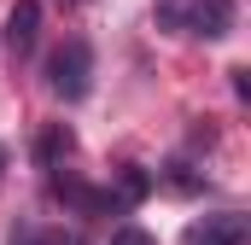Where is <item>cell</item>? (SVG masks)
I'll return each instance as SVG.
<instances>
[{"mask_svg":"<svg viewBox=\"0 0 251 245\" xmlns=\"http://www.w3.org/2000/svg\"><path fill=\"white\" fill-rule=\"evenodd\" d=\"M6 41H12L18 59L35 53V41H41V6H35V0H18V6H12V18H6Z\"/></svg>","mask_w":251,"mask_h":245,"instance_id":"277c9868","label":"cell"},{"mask_svg":"<svg viewBox=\"0 0 251 245\" xmlns=\"http://www.w3.org/2000/svg\"><path fill=\"white\" fill-rule=\"evenodd\" d=\"M164 24H176V18H187V29L193 35H204V41H222L228 29H234V0H170L164 12H158Z\"/></svg>","mask_w":251,"mask_h":245,"instance_id":"7a4b0ae2","label":"cell"},{"mask_svg":"<svg viewBox=\"0 0 251 245\" xmlns=\"http://www.w3.org/2000/svg\"><path fill=\"white\" fill-rule=\"evenodd\" d=\"M47 82H53L59 99H82L94 88V53H88V41H64L47 59Z\"/></svg>","mask_w":251,"mask_h":245,"instance_id":"6da1fadb","label":"cell"},{"mask_svg":"<svg viewBox=\"0 0 251 245\" xmlns=\"http://www.w3.org/2000/svg\"><path fill=\"white\" fill-rule=\"evenodd\" d=\"M187 245H246V216H240V210L199 216V222L187 228Z\"/></svg>","mask_w":251,"mask_h":245,"instance_id":"3957f363","label":"cell"},{"mask_svg":"<svg viewBox=\"0 0 251 245\" xmlns=\"http://www.w3.org/2000/svg\"><path fill=\"white\" fill-rule=\"evenodd\" d=\"M111 245H158V240H152L146 228H134V222H128V228H117V234H111Z\"/></svg>","mask_w":251,"mask_h":245,"instance_id":"5b68a950","label":"cell"},{"mask_svg":"<svg viewBox=\"0 0 251 245\" xmlns=\"http://www.w3.org/2000/svg\"><path fill=\"white\" fill-rule=\"evenodd\" d=\"M29 245H82L76 234H41V240H29Z\"/></svg>","mask_w":251,"mask_h":245,"instance_id":"8992f818","label":"cell"}]
</instances>
